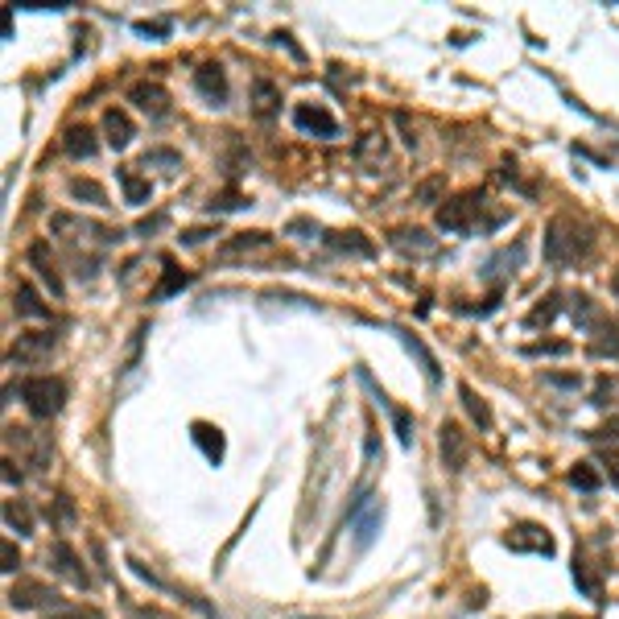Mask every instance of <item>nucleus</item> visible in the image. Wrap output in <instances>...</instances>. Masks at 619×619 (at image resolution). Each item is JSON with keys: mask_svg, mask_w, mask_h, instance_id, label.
I'll return each mask as SVG.
<instances>
[{"mask_svg": "<svg viewBox=\"0 0 619 619\" xmlns=\"http://www.w3.org/2000/svg\"><path fill=\"white\" fill-rule=\"evenodd\" d=\"M591 248H595L591 232H586L582 223H574L570 215H557V219H549V227H545V261H549V264L566 268V264H574L578 256H586Z\"/></svg>", "mask_w": 619, "mask_h": 619, "instance_id": "obj_1", "label": "nucleus"}, {"mask_svg": "<svg viewBox=\"0 0 619 619\" xmlns=\"http://www.w3.org/2000/svg\"><path fill=\"white\" fill-rule=\"evenodd\" d=\"M21 401L33 417H54L67 401V380L62 376H29V380H21Z\"/></svg>", "mask_w": 619, "mask_h": 619, "instance_id": "obj_2", "label": "nucleus"}, {"mask_svg": "<svg viewBox=\"0 0 619 619\" xmlns=\"http://www.w3.org/2000/svg\"><path fill=\"white\" fill-rule=\"evenodd\" d=\"M479 211H483V194L462 191V194H454V198H446V203L438 207V227L450 232V236H467V232H475Z\"/></svg>", "mask_w": 619, "mask_h": 619, "instance_id": "obj_3", "label": "nucleus"}, {"mask_svg": "<svg viewBox=\"0 0 619 619\" xmlns=\"http://www.w3.org/2000/svg\"><path fill=\"white\" fill-rule=\"evenodd\" d=\"M128 103L144 112L149 120H166L169 116V91L157 83V79H137L132 87H128Z\"/></svg>", "mask_w": 619, "mask_h": 619, "instance_id": "obj_4", "label": "nucleus"}, {"mask_svg": "<svg viewBox=\"0 0 619 619\" xmlns=\"http://www.w3.org/2000/svg\"><path fill=\"white\" fill-rule=\"evenodd\" d=\"M438 450H442V462H446V471L450 475H458L462 467H467V433L458 429V421H442V429H438Z\"/></svg>", "mask_w": 619, "mask_h": 619, "instance_id": "obj_5", "label": "nucleus"}, {"mask_svg": "<svg viewBox=\"0 0 619 619\" xmlns=\"http://www.w3.org/2000/svg\"><path fill=\"white\" fill-rule=\"evenodd\" d=\"M293 124H297L302 132L322 137V141H334V137H339V120H334L326 108H318V103H297V108H293Z\"/></svg>", "mask_w": 619, "mask_h": 619, "instance_id": "obj_6", "label": "nucleus"}, {"mask_svg": "<svg viewBox=\"0 0 619 619\" xmlns=\"http://www.w3.org/2000/svg\"><path fill=\"white\" fill-rule=\"evenodd\" d=\"M194 87H198V96L207 99V103H223L227 99V71L219 67V62H203L198 71H194Z\"/></svg>", "mask_w": 619, "mask_h": 619, "instance_id": "obj_7", "label": "nucleus"}, {"mask_svg": "<svg viewBox=\"0 0 619 619\" xmlns=\"http://www.w3.org/2000/svg\"><path fill=\"white\" fill-rule=\"evenodd\" d=\"M29 264L38 268L42 285H46L54 297H62V277H58V264H54V256H50V244H46V239H33V244H29Z\"/></svg>", "mask_w": 619, "mask_h": 619, "instance_id": "obj_8", "label": "nucleus"}, {"mask_svg": "<svg viewBox=\"0 0 619 619\" xmlns=\"http://www.w3.org/2000/svg\"><path fill=\"white\" fill-rule=\"evenodd\" d=\"M322 244L331 248V252H343V256H376V244L363 236V232H326Z\"/></svg>", "mask_w": 619, "mask_h": 619, "instance_id": "obj_9", "label": "nucleus"}, {"mask_svg": "<svg viewBox=\"0 0 619 619\" xmlns=\"http://www.w3.org/2000/svg\"><path fill=\"white\" fill-rule=\"evenodd\" d=\"M50 586L46 582H33V578H21V582H13L8 586V607H17V611H29V607H42L50 603Z\"/></svg>", "mask_w": 619, "mask_h": 619, "instance_id": "obj_10", "label": "nucleus"}, {"mask_svg": "<svg viewBox=\"0 0 619 619\" xmlns=\"http://www.w3.org/2000/svg\"><path fill=\"white\" fill-rule=\"evenodd\" d=\"M351 521H356V545L359 549H368L372 541H376V533H380V521H384V508L380 500H368L363 504V512H351Z\"/></svg>", "mask_w": 619, "mask_h": 619, "instance_id": "obj_11", "label": "nucleus"}, {"mask_svg": "<svg viewBox=\"0 0 619 619\" xmlns=\"http://www.w3.org/2000/svg\"><path fill=\"white\" fill-rule=\"evenodd\" d=\"M397 339L405 343V351H409V356H413L417 363H421V372H426V380H429V384H438V380H442V368H438V356L429 351V347L421 343V339H417V334H413V331H405V326H397Z\"/></svg>", "mask_w": 619, "mask_h": 619, "instance_id": "obj_12", "label": "nucleus"}, {"mask_svg": "<svg viewBox=\"0 0 619 619\" xmlns=\"http://www.w3.org/2000/svg\"><path fill=\"white\" fill-rule=\"evenodd\" d=\"M62 149H67V157H74V161H87V157L99 153V141H96V132H91L87 124H71V128L62 132Z\"/></svg>", "mask_w": 619, "mask_h": 619, "instance_id": "obj_13", "label": "nucleus"}, {"mask_svg": "<svg viewBox=\"0 0 619 619\" xmlns=\"http://www.w3.org/2000/svg\"><path fill=\"white\" fill-rule=\"evenodd\" d=\"M103 137H108L112 149H128V144H132L137 128H132V120H128L124 108H108V112H103Z\"/></svg>", "mask_w": 619, "mask_h": 619, "instance_id": "obj_14", "label": "nucleus"}, {"mask_svg": "<svg viewBox=\"0 0 619 619\" xmlns=\"http://www.w3.org/2000/svg\"><path fill=\"white\" fill-rule=\"evenodd\" d=\"M50 562H54V570L62 574V578H71L74 586H91V578H87V570H83V562L74 557V549L67 545V541H58V545L50 549Z\"/></svg>", "mask_w": 619, "mask_h": 619, "instance_id": "obj_15", "label": "nucleus"}, {"mask_svg": "<svg viewBox=\"0 0 619 619\" xmlns=\"http://www.w3.org/2000/svg\"><path fill=\"white\" fill-rule=\"evenodd\" d=\"M570 318H574L578 331H591V334L607 322L603 310H598V302H595V297H586V293H574V297H570Z\"/></svg>", "mask_w": 619, "mask_h": 619, "instance_id": "obj_16", "label": "nucleus"}, {"mask_svg": "<svg viewBox=\"0 0 619 619\" xmlns=\"http://www.w3.org/2000/svg\"><path fill=\"white\" fill-rule=\"evenodd\" d=\"M13 306H17L21 318H38V322L50 318V306L38 297V289L29 285V281H17V285H13Z\"/></svg>", "mask_w": 619, "mask_h": 619, "instance_id": "obj_17", "label": "nucleus"}, {"mask_svg": "<svg viewBox=\"0 0 619 619\" xmlns=\"http://www.w3.org/2000/svg\"><path fill=\"white\" fill-rule=\"evenodd\" d=\"M508 545L512 549H533V553H553V537H549L545 528H537V524H521L512 537H508Z\"/></svg>", "mask_w": 619, "mask_h": 619, "instance_id": "obj_18", "label": "nucleus"}, {"mask_svg": "<svg viewBox=\"0 0 619 619\" xmlns=\"http://www.w3.org/2000/svg\"><path fill=\"white\" fill-rule=\"evenodd\" d=\"M191 433H194V442H198V450L207 454L211 462H223V454H227V442H223V433H219L211 421H194Z\"/></svg>", "mask_w": 619, "mask_h": 619, "instance_id": "obj_19", "label": "nucleus"}, {"mask_svg": "<svg viewBox=\"0 0 619 619\" xmlns=\"http://www.w3.org/2000/svg\"><path fill=\"white\" fill-rule=\"evenodd\" d=\"M458 401H462L467 417H471L479 429H492V421H496V417H492V405H487V401H483V397H479V392H475V388H471L467 380L458 384Z\"/></svg>", "mask_w": 619, "mask_h": 619, "instance_id": "obj_20", "label": "nucleus"}, {"mask_svg": "<svg viewBox=\"0 0 619 619\" xmlns=\"http://www.w3.org/2000/svg\"><path fill=\"white\" fill-rule=\"evenodd\" d=\"M54 351V334L42 331V334H21L17 339V347L8 351V359H42Z\"/></svg>", "mask_w": 619, "mask_h": 619, "instance_id": "obj_21", "label": "nucleus"}, {"mask_svg": "<svg viewBox=\"0 0 619 619\" xmlns=\"http://www.w3.org/2000/svg\"><path fill=\"white\" fill-rule=\"evenodd\" d=\"M116 182L124 186V203H128V207H144V203H149V194H153L149 178H137L132 169H116Z\"/></svg>", "mask_w": 619, "mask_h": 619, "instance_id": "obj_22", "label": "nucleus"}, {"mask_svg": "<svg viewBox=\"0 0 619 619\" xmlns=\"http://www.w3.org/2000/svg\"><path fill=\"white\" fill-rule=\"evenodd\" d=\"M186 285H191V273H182V268H174V264H166L161 281H157V285H153V293H149V302H166L169 293H182Z\"/></svg>", "mask_w": 619, "mask_h": 619, "instance_id": "obj_23", "label": "nucleus"}, {"mask_svg": "<svg viewBox=\"0 0 619 619\" xmlns=\"http://www.w3.org/2000/svg\"><path fill=\"white\" fill-rule=\"evenodd\" d=\"M67 191H71V198H79V203H91V207H108V191L99 186L96 178H71V182H67Z\"/></svg>", "mask_w": 619, "mask_h": 619, "instance_id": "obj_24", "label": "nucleus"}, {"mask_svg": "<svg viewBox=\"0 0 619 619\" xmlns=\"http://www.w3.org/2000/svg\"><path fill=\"white\" fill-rule=\"evenodd\" d=\"M392 244H397L401 252H433V236H426L421 227H401V232H392Z\"/></svg>", "mask_w": 619, "mask_h": 619, "instance_id": "obj_25", "label": "nucleus"}, {"mask_svg": "<svg viewBox=\"0 0 619 619\" xmlns=\"http://www.w3.org/2000/svg\"><path fill=\"white\" fill-rule=\"evenodd\" d=\"M591 356H615L619 359V326L615 322H603L591 334Z\"/></svg>", "mask_w": 619, "mask_h": 619, "instance_id": "obj_26", "label": "nucleus"}, {"mask_svg": "<svg viewBox=\"0 0 619 619\" xmlns=\"http://www.w3.org/2000/svg\"><path fill=\"white\" fill-rule=\"evenodd\" d=\"M252 99H256V116H273L277 103H281V91H277L268 79H256V83H252Z\"/></svg>", "mask_w": 619, "mask_h": 619, "instance_id": "obj_27", "label": "nucleus"}, {"mask_svg": "<svg viewBox=\"0 0 619 619\" xmlns=\"http://www.w3.org/2000/svg\"><path fill=\"white\" fill-rule=\"evenodd\" d=\"M442 194H446V178H442V174H433V178H426V182H417L413 198H417V203H426V207H438V203H446Z\"/></svg>", "mask_w": 619, "mask_h": 619, "instance_id": "obj_28", "label": "nucleus"}, {"mask_svg": "<svg viewBox=\"0 0 619 619\" xmlns=\"http://www.w3.org/2000/svg\"><path fill=\"white\" fill-rule=\"evenodd\" d=\"M4 524H8V528H17L21 537H25V533H33V516H29V508H25L21 500H8V504H4Z\"/></svg>", "mask_w": 619, "mask_h": 619, "instance_id": "obj_29", "label": "nucleus"}, {"mask_svg": "<svg viewBox=\"0 0 619 619\" xmlns=\"http://www.w3.org/2000/svg\"><path fill=\"white\" fill-rule=\"evenodd\" d=\"M562 314V297L557 293H549V297H541V306H533V314H528V326H545V322H553Z\"/></svg>", "mask_w": 619, "mask_h": 619, "instance_id": "obj_30", "label": "nucleus"}, {"mask_svg": "<svg viewBox=\"0 0 619 619\" xmlns=\"http://www.w3.org/2000/svg\"><path fill=\"white\" fill-rule=\"evenodd\" d=\"M268 244V232H239V236H232L227 244H223V252L232 256V252H248V248H264Z\"/></svg>", "mask_w": 619, "mask_h": 619, "instance_id": "obj_31", "label": "nucleus"}, {"mask_svg": "<svg viewBox=\"0 0 619 619\" xmlns=\"http://www.w3.org/2000/svg\"><path fill=\"white\" fill-rule=\"evenodd\" d=\"M570 483H574V487H582V492H595V487L603 483V479H598V471L591 467V462H574Z\"/></svg>", "mask_w": 619, "mask_h": 619, "instance_id": "obj_32", "label": "nucleus"}, {"mask_svg": "<svg viewBox=\"0 0 619 619\" xmlns=\"http://www.w3.org/2000/svg\"><path fill=\"white\" fill-rule=\"evenodd\" d=\"M524 356H570V343H562V339H541V343H528Z\"/></svg>", "mask_w": 619, "mask_h": 619, "instance_id": "obj_33", "label": "nucleus"}, {"mask_svg": "<svg viewBox=\"0 0 619 619\" xmlns=\"http://www.w3.org/2000/svg\"><path fill=\"white\" fill-rule=\"evenodd\" d=\"M141 166H144V169H149V166H169V169H178V166H182V157H178L174 149H149V153L141 157Z\"/></svg>", "mask_w": 619, "mask_h": 619, "instance_id": "obj_34", "label": "nucleus"}, {"mask_svg": "<svg viewBox=\"0 0 619 619\" xmlns=\"http://www.w3.org/2000/svg\"><path fill=\"white\" fill-rule=\"evenodd\" d=\"M392 426H397L401 446H413V417H409L405 409H392Z\"/></svg>", "mask_w": 619, "mask_h": 619, "instance_id": "obj_35", "label": "nucleus"}, {"mask_svg": "<svg viewBox=\"0 0 619 619\" xmlns=\"http://www.w3.org/2000/svg\"><path fill=\"white\" fill-rule=\"evenodd\" d=\"M132 29H137L141 38H153V42H161V38H169V29H174V25H169V21H137Z\"/></svg>", "mask_w": 619, "mask_h": 619, "instance_id": "obj_36", "label": "nucleus"}, {"mask_svg": "<svg viewBox=\"0 0 619 619\" xmlns=\"http://www.w3.org/2000/svg\"><path fill=\"white\" fill-rule=\"evenodd\" d=\"M50 619H103L96 607H67V611H54Z\"/></svg>", "mask_w": 619, "mask_h": 619, "instance_id": "obj_37", "label": "nucleus"}, {"mask_svg": "<svg viewBox=\"0 0 619 619\" xmlns=\"http://www.w3.org/2000/svg\"><path fill=\"white\" fill-rule=\"evenodd\" d=\"M0 557H4V566H0V570H4V574H17V566H21V553L13 549V541H4V549H0Z\"/></svg>", "mask_w": 619, "mask_h": 619, "instance_id": "obj_38", "label": "nucleus"}, {"mask_svg": "<svg viewBox=\"0 0 619 619\" xmlns=\"http://www.w3.org/2000/svg\"><path fill=\"white\" fill-rule=\"evenodd\" d=\"M574 582H578V586H582V591H586V595H598L595 578H591V574H586V566H582V562H574Z\"/></svg>", "mask_w": 619, "mask_h": 619, "instance_id": "obj_39", "label": "nucleus"}, {"mask_svg": "<svg viewBox=\"0 0 619 619\" xmlns=\"http://www.w3.org/2000/svg\"><path fill=\"white\" fill-rule=\"evenodd\" d=\"M363 454H368V462H376L384 454V446H380V438H376V429L368 426V438H363Z\"/></svg>", "mask_w": 619, "mask_h": 619, "instance_id": "obj_40", "label": "nucleus"}, {"mask_svg": "<svg viewBox=\"0 0 619 619\" xmlns=\"http://www.w3.org/2000/svg\"><path fill=\"white\" fill-rule=\"evenodd\" d=\"M615 380H598V388H595V405H607V401H615Z\"/></svg>", "mask_w": 619, "mask_h": 619, "instance_id": "obj_41", "label": "nucleus"}, {"mask_svg": "<svg viewBox=\"0 0 619 619\" xmlns=\"http://www.w3.org/2000/svg\"><path fill=\"white\" fill-rule=\"evenodd\" d=\"M157 227H166V215H153V219H141V223H137V236H149V232H157Z\"/></svg>", "mask_w": 619, "mask_h": 619, "instance_id": "obj_42", "label": "nucleus"}, {"mask_svg": "<svg viewBox=\"0 0 619 619\" xmlns=\"http://www.w3.org/2000/svg\"><path fill=\"white\" fill-rule=\"evenodd\" d=\"M207 236H215L211 227H191V232H182V236H178V239H182V244H203V239H207Z\"/></svg>", "mask_w": 619, "mask_h": 619, "instance_id": "obj_43", "label": "nucleus"}, {"mask_svg": "<svg viewBox=\"0 0 619 619\" xmlns=\"http://www.w3.org/2000/svg\"><path fill=\"white\" fill-rule=\"evenodd\" d=\"M545 380L557 384V388H578V384H582L578 376H562V372H545Z\"/></svg>", "mask_w": 619, "mask_h": 619, "instance_id": "obj_44", "label": "nucleus"}, {"mask_svg": "<svg viewBox=\"0 0 619 619\" xmlns=\"http://www.w3.org/2000/svg\"><path fill=\"white\" fill-rule=\"evenodd\" d=\"M591 438H619V417H611L607 426H598L595 433H591Z\"/></svg>", "mask_w": 619, "mask_h": 619, "instance_id": "obj_45", "label": "nucleus"}, {"mask_svg": "<svg viewBox=\"0 0 619 619\" xmlns=\"http://www.w3.org/2000/svg\"><path fill=\"white\" fill-rule=\"evenodd\" d=\"M4 483L13 487V483H21V471H17V462L13 458H4Z\"/></svg>", "mask_w": 619, "mask_h": 619, "instance_id": "obj_46", "label": "nucleus"}, {"mask_svg": "<svg viewBox=\"0 0 619 619\" xmlns=\"http://www.w3.org/2000/svg\"><path fill=\"white\" fill-rule=\"evenodd\" d=\"M289 232H293V236H297V232H318V223H310V219H293Z\"/></svg>", "mask_w": 619, "mask_h": 619, "instance_id": "obj_47", "label": "nucleus"}, {"mask_svg": "<svg viewBox=\"0 0 619 619\" xmlns=\"http://www.w3.org/2000/svg\"><path fill=\"white\" fill-rule=\"evenodd\" d=\"M607 475H611V483L619 487V454H607Z\"/></svg>", "mask_w": 619, "mask_h": 619, "instance_id": "obj_48", "label": "nucleus"}, {"mask_svg": "<svg viewBox=\"0 0 619 619\" xmlns=\"http://www.w3.org/2000/svg\"><path fill=\"white\" fill-rule=\"evenodd\" d=\"M0 33H4V38H13V8H4V25H0Z\"/></svg>", "mask_w": 619, "mask_h": 619, "instance_id": "obj_49", "label": "nucleus"}, {"mask_svg": "<svg viewBox=\"0 0 619 619\" xmlns=\"http://www.w3.org/2000/svg\"><path fill=\"white\" fill-rule=\"evenodd\" d=\"M611 293H615V297H619V268H615V273H611Z\"/></svg>", "mask_w": 619, "mask_h": 619, "instance_id": "obj_50", "label": "nucleus"}, {"mask_svg": "<svg viewBox=\"0 0 619 619\" xmlns=\"http://www.w3.org/2000/svg\"><path fill=\"white\" fill-rule=\"evenodd\" d=\"M566 619H574V615H566Z\"/></svg>", "mask_w": 619, "mask_h": 619, "instance_id": "obj_51", "label": "nucleus"}]
</instances>
